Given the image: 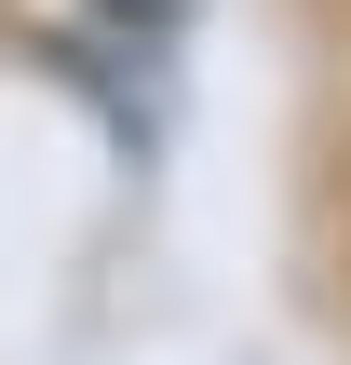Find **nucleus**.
Listing matches in <instances>:
<instances>
[{
    "instance_id": "f257e3e1",
    "label": "nucleus",
    "mask_w": 351,
    "mask_h": 365,
    "mask_svg": "<svg viewBox=\"0 0 351 365\" xmlns=\"http://www.w3.org/2000/svg\"><path fill=\"white\" fill-rule=\"evenodd\" d=\"M108 14H135V27H149V41H162V27H176V14H189V0H108Z\"/></svg>"
}]
</instances>
